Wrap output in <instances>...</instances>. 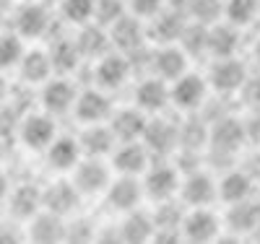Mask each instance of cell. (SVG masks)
<instances>
[{
  "mask_svg": "<svg viewBox=\"0 0 260 244\" xmlns=\"http://www.w3.org/2000/svg\"><path fill=\"white\" fill-rule=\"evenodd\" d=\"M245 143H247L245 120H240L234 112H232V115H224V117H219V120L211 122V135H208L206 159H211V166L219 161V159L234 164L237 153L242 151Z\"/></svg>",
  "mask_w": 260,
  "mask_h": 244,
  "instance_id": "6da1fadb",
  "label": "cell"
},
{
  "mask_svg": "<svg viewBox=\"0 0 260 244\" xmlns=\"http://www.w3.org/2000/svg\"><path fill=\"white\" fill-rule=\"evenodd\" d=\"M143 190H146V200L148 203H164L180 195L182 185V171L172 159H161L148 166V171L141 177Z\"/></svg>",
  "mask_w": 260,
  "mask_h": 244,
  "instance_id": "7a4b0ae2",
  "label": "cell"
},
{
  "mask_svg": "<svg viewBox=\"0 0 260 244\" xmlns=\"http://www.w3.org/2000/svg\"><path fill=\"white\" fill-rule=\"evenodd\" d=\"M211 86L206 73H195L187 71L185 76H180L177 81L169 83V96H172V107L177 112L187 115V112H201L206 107V101L211 99Z\"/></svg>",
  "mask_w": 260,
  "mask_h": 244,
  "instance_id": "3957f363",
  "label": "cell"
},
{
  "mask_svg": "<svg viewBox=\"0 0 260 244\" xmlns=\"http://www.w3.org/2000/svg\"><path fill=\"white\" fill-rule=\"evenodd\" d=\"M247 76H250L247 65L237 55L234 57H216V60H211L208 71H206L208 86H211V91L216 96H237V91L242 88Z\"/></svg>",
  "mask_w": 260,
  "mask_h": 244,
  "instance_id": "277c9868",
  "label": "cell"
},
{
  "mask_svg": "<svg viewBox=\"0 0 260 244\" xmlns=\"http://www.w3.org/2000/svg\"><path fill=\"white\" fill-rule=\"evenodd\" d=\"M141 141L154 153V159H172L180 148V120H169L164 112L151 115Z\"/></svg>",
  "mask_w": 260,
  "mask_h": 244,
  "instance_id": "5b68a950",
  "label": "cell"
},
{
  "mask_svg": "<svg viewBox=\"0 0 260 244\" xmlns=\"http://www.w3.org/2000/svg\"><path fill=\"white\" fill-rule=\"evenodd\" d=\"M180 200L187 208H201V205L219 203V180H216V174L206 166L182 174Z\"/></svg>",
  "mask_w": 260,
  "mask_h": 244,
  "instance_id": "8992f818",
  "label": "cell"
},
{
  "mask_svg": "<svg viewBox=\"0 0 260 244\" xmlns=\"http://www.w3.org/2000/svg\"><path fill=\"white\" fill-rule=\"evenodd\" d=\"M112 164L107 159H96V156H83L76 169L71 171L73 185L81 190L83 197H94V195H104L107 187L112 182Z\"/></svg>",
  "mask_w": 260,
  "mask_h": 244,
  "instance_id": "52a82bcc",
  "label": "cell"
},
{
  "mask_svg": "<svg viewBox=\"0 0 260 244\" xmlns=\"http://www.w3.org/2000/svg\"><path fill=\"white\" fill-rule=\"evenodd\" d=\"M102 197H104V205L112 213L122 216L127 211H136L146 200L143 180L141 177H130V174H117V177H112L110 187H107V192Z\"/></svg>",
  "mask_w": 260,
  "mask_h": 244,
  "instance_id": "ba28073f",
  "label": "cell"
},
{
  "mask_svg": "<svg viewBox=\"0 0 260 244\" xmlns=\"http://www.w3.org/2000/svg\"><path fill=\"white\" fill-rule=\"evenodd\" d=\"M221 229H224V216H219L211 205L185 211V218H182V239L185 241H198V244L216 241L221 236Z\"/></svg>",
  "mask_w": 260,
  "mask_h": 244,
  "instance_id": "9c48e42d",
  "label": "cell"
},
{
  "mask_svg": "<svg viewBox=\"0 0 260 244\" xmlns=\"http://www.w3.org/2000/svg\"><path fill=\"white\" fill-rule=\"evenodd\" d=\"M115 112V101L110 96V91H104L99 86H89V88H81L76 107H73V115L81 125H96V122H110Z\"/></svg>",
  "mask_w": 260,
  "mask_h": 244,
  "instance_id": "30bf717a",
  "label": "cell"
},
{
  "mask_svg": "<svg viewBox=\"0 0 260 244\" xmlns=\"http://www.w3.org/2000/svg\"><path fill=\"white\" fill-rule=\"evenodd\" d=\"M55 138H57V125L55 115L50 112H26L18 125V141L29 151H47Z\"/></svg>",
  "mask_w": 260,
  "mask_h": 244,
  "instance_id": "8fae6325",
  "label": "cell"
},
{
  "mask_svg": "<svg viewBox=\"0 0 260 244\" xmlns=\"http://www.w3.org/2000/svg\"><path fill=\"white\" fill-rule=\"evenodd\" d=\"M154 161H156L154 153L148 151L143 141H122L110 156L115 174H130V177H143Z\"/></svg>",
  "mask_w": 260,
  "mask_h": 244,
  "instance_id": "7c38bea8",
  "label": "cell"
},
{
  "mask_svg": "<svg viewBox=\"0 0 260 244\" xmlns=\"http://www.w3.org/2000/svg\"><path fill=\"white\" fill-rule=\"evenodd\" d=\"M133 104L151 117V115H161L167 112V107H172V96H169V81L148 73L141 76V81L133 88Z\"/></svg>",
  "mask_w": 260,
  "mask_h": 244,
  "instance_id": "4fadbf2b",
  "label": "cell"
},
{
  "mask_svg": "<svg viewBox=\"0 0 260 244\" xmlns=\"http://www.w3.org/2000/svg\"><path fill=\"white\" fill-rule=\"evenodd\" d=\"M130 76H133V68H130V60L125 52L120 50H112L102 55L99 60H94V83L104 91H117L122 88Z\"/></svg>",
  "mask_w": 260,
  "mask_h": 244,
  "instance_id": "5bb4252c",
  "label": "cell"
},
{
  "mask_svg": "<svg viewBox=\"0 0 260 244\" xmlns=\"http://www.w3.org/2000/svg\"><path fill=\"white\" fill-rule=\"evenodd\" d=\"M187 13L180 8L167 6L161 13H156L154 18L146 21V31H148V42L151 44H175L180 42L185 26H187Z\"/></svg>",
  "mask_w": 260,
  "mask_h": 244,
  "instance_id": "9a60e30c",
  "label": "cell"
},
{
  "mask_svg": "<svg viewBox=\"0 0 260 244\" xmlns=\"http://www.w3.org/2000/svg\"><path fill=\"white\" fill-rule=\"evenodd\" d=\"M76 99H78V86L71 81V78H50L42 83V91H39V101H42V109L50 115H65V112H73L76 107Z\"/></svg>",
  "mask_w": 260,
  "mask_h": 244,
  "instance_id": "2e32d148",
  "label": "cell"
},
{
  "mask_svg": "<svg viewBox=\"0 0 260 244\" xmlns=\"http://www.w3.org/2000/svg\"><path fill=\"white\" fill-rule=\"evenodd\" d=\"M185 211H187V205L180 200V197H172V200H164V203H154V211H151V216H154V226H156L154 239H159V241L182 239Z\"/></svg>",
  "mask_w": 260,
  "mask_h": 244,
  "instance_id": "e0dca14e",
  "label": "cell"
},
{
  "mask_svg": "<svg viewBox=\"0 0 260 244\" xmlns=\"http://www.w3.org/2000/svg\"><path fill=\"white\" fill-rule=\"evenodd\" d=\"M255 180L257 177L250 169L229 166L219 177V203L234 205V203H242L247 197H252L255 195Z\"/></svg>",
  "mask_w": 260,
  "mask_h": 244,
  "instance_id": "ac0fdd59",
  "label": "cell"
},
{
  "mask_svg": "<svg viewBox=\"0 0 260 244\" xmlns=\"http://www.w3.org/2000/svg\"><path fill=\"white\" fill-rule=\"evenodd\" d=\"M81 190L73 185V180H57L47 187H42V200H45V211L57 213L62 218H71L78 205H81Z\"/></svg>",
  "mask_w": 260,
  "mask_h": 244,
  "instance_id": "d6986e66",
  "label": "cell"
},
{
  "mask_svg": "<svg viewBox=\"0 0 260 244\" xmlns=\"http://www.w3.org/2000/svg\"><path fill=\"white\" fill-rule=\"evenodd\" d=\"M190 71V55L180 47V44H156L154 50V65L151 73L164 78V81H177L180 76H185Z\"/></svg>",
  "mask_w": 260,
  "mask_h": 244,
  "instance_id": "ffe728a7",
  "label": "cell"
},
{
  "mask_svg": "<svg viewBox=\"0 0 260 244\" xmlns=\"http://www.w3.org/2000/svg\"><path fill=\"white\" fill-rule=\"evenodd\" d=\"M110 37H112V47L120 52H133L138 50L141 44L148 42V31H146V21L133 16V13H125L120 21L110 26Z\"/></svg>",
  "mask_w": 260,
  "mask_h": 244,
  "instance_id": "44dd1931",
  "label": "cell"
},
{
  "mask_svg": "<svg viewBox=\"0 0 260 244\" xmlns=\"http://www.w3.org/2000/svg\"><path fill=\"white\" fill-rule=\"evenodd\" d=\"M78 141H81V148H83V156H96V159H110L112 151L120 143L115 130L110 127V122L83 125Z\"/></svg>",
  "mask_w": 260,
  "mask_h": 244,
  "instance_id": "7402d4cb",
  "label": "cell"
},
{
  "mask_svg": "<svg viewBox=\"0 0 260 244\" xmlns=\"http://www.w3.org/2000/svg\"><path fill=\"white\" fill-rule=\"evenodd\" d=\"M224 226L234 236H250V234H255L260 229V203L252 200V197H247V200H242V203L226 205Z\"/></svg>",
  "mask_w": 260,
  "mask_h": 244,
  "instance_id": "603a6c76",
  "label": "cell"
},
{
  "mask_svg": "<svg viewBox=\"0 0 260 244\" xmlns=\"http://www.w3.org/2000/svg\"><path fill=\"white\" fill-rule=\"evenodd\" d=\"M68 236V218L57 213H50L42 208L26 226V239L37 244H50V241H65Z\"/></svg>",
  "mask_w": 260,
  "mask_h": 244,
  "instance_id": "cb8c5ba5",
  "label": "cell"
},
{
  "mask_svg": "<svg viewBox=\"0 0 260 244\" xmlns=\"http://www.w3.org/2000/svg\"><path fill=\"white\" fill-rule=\"evenodd\" d=\"M45 159H47V166L57 174H65V171H73L76 164L83 159V148H81V141L73 138V135H57L50 148L45 151Z\"/></svg>",
  "mask_w": 260,
  "mask_h": 244,
  "instance_id": "d4e9b609",
  "label": "cell"
},
{
  "mask_svg": "<svg viewBox=\"0 0 260 244\" xmlns=\"http://www.w3.org/2000/svg\"><path fill=\"white\" fill-rule=\"evenodd\" d=\"M50 11L39 0H24V6L16 11V31L24 39H39L50 29Z\"/></svg>",
  "mask_w": 260,
  "mask_h": 244,
  "instance_id": "484cf974",
  "label": "cell"
},
{
  "mask_svg": "<svg viewBox=\"0 0 260 244\" xmlns=\"http://www.w3.org/2000/svg\"><path fill=\"white\" fill-rule=\"evenodd\" d=\"M242 29L229 21H216L208 26V57H234L242 44Z\"/></svg>",
  "mask_w": 260,
  "mask_h": 244,
  "instance_id": "4316f807",
  "label": "cell"
},
{
  "mask_svg": "<svg viewBox=\"0 0 260 244\" xmlns=\"http://www.w3.org/2000/svg\"><path fill=\"white\" fill-rule=\"evenodd\" d=\"M42 208H45V200H42V187L24 182L11 190L8 195V213L13 221H31Z\"/></svg>",
  "mask_w": 260,
  "mask_h": 244,
  "instance_id": "83f0119b",
  "label": "cell"
},
{
  "mask_svg": "<svg viewBox=\"0 0 260 244\" xmlns=\"http://www.w3.org/2000/svg\"><path fill=\"white\" fill-rule=\"evenodd\" d=\"M76 44L83 55V60H99L102 55L112 52V37H110V29L96 24V21H89V24L78 26V34H76Z\"/></svg>",
  "mask_w": 260,
  "mask_h": 244,
  "instance_id": "f1b7e54d",
  "label": "cell"
},
{
  "mask_svg": "<svg viewBox=\"0 0 260 244\" xmlns=\"http://www.w3.org/2000/svg\"><path fill=\"white\" fill-rule=\"evenodd\" d=\"M52 73H55V68H52L50 50L31 47L24 52V57L18 62V76H21L24 86H42L45 81L52 78Z\"/></svg>",
  "mask_w": 260,
  "mask_h": 244,
  "instance_id": "f546056e",
  "label": "cell"
},
{
  "mask_svg": "<svg viewBox=\"0 0 260 244\" xmlns=\"http://www.w3.org/2000/svg\"><path fill=\"white\" fill-rule=\"evenodd\" d=\"M146 125H148V115L143 112V109H138L136 104L133 107H122L117 109L110 117V127L115 130L117 141H141L143 132H146Z\"/></svg>",
  "mask_w": 260,
  "mask_h": 244,
  "instance_id": "4dcf8cb0",
  "label": "cell"
},
{
  "mask_svg": "<svg viewBox=\"0 0 260 244\" xmlns=\"http://www.w3.org/2000/svg\"><path fill=\"white\" fill-rule=\"evenodd\" d=\"M117 231H120V241H133V244L151 241L156 234L154 216H151V211H143V205L136 211H127V213H122Z\"/></svg>",
  "mask_w": 260,
  "mask_h": 244,
  "instance_id": "1f68e13d",
  "label": "cell"
},
{
  "mask_svg": "<svg viewBox=\"0 0 260 244\" xmlns=\"http://www.w3.org/2000/svg\"><path fill=\"white\" fill-rule=\"evenodd\" d=\"M208 135H211V122L206 120L203 112H187V117L180 120V148L206 153Z\"/></svg>",
  "mask_w": 260,
  "mask_h": 244,
  "instance_id": "d6a6232c",
  "label": "cell"
},
{
  "mask_svg": "<svg viewBox=\"0 0 260 244\" xmlns=\"http://www.w3.org/2000/svg\"><path fill=\"white\" fill-rule=\"evenodd\" d=\"M50 57H52V68L60 76H71L81 68L83 55L76 44V37H57L50 47Z\"/></svg>",
  "mask_w": 260,
  "mask_h": 244,
  "instance_id": "836d02e7",
  "label": "cell"
},
{
  "mask_svg": "<svg viewBox=\"0 0 260 244\" xmlns=\"http://www.w3.org/2000/svg\"><path fill=\"white\" fill-rule=\"evenodd\" d=\"M260 18V0H224V21L247 29Z\"/></svg>",
  "mask_w": 260,
  "mask_h": 244,
  "instance_id": "e575fe53",
  "label": "cell"
},
{
  "mask_svg": "<svg viewBox=\"0 0 260 244\" xmlns=\"http://www.w3.org/2000/svg\"><path fill=\"white\" fill-rule=\"evenodd\" d=\"M177 44L190 57L208 55V26L198 24V21H187V26H185V31H182Z\"/></svg>",
  "mask_w": 260,
  "mask_h": 244,
  "instance_id": "d590c367",
  "label": "cell"
},
{
  "mask_svg": "<svg viewBox=\"0 0 260 244\" xmlns=\"http://www.w3.org/2000/svg\"><path fill=\"white\" fill-rule=\"evenodd\" d=\"M94 8L96 0H60V16L71 26H83L94 21Z\"/></svg>",
  "mask_w": 260,
  "mask_h": 244,
  "instance_id": "8d00e7d4",
  "label": "cell"
},
{
  "mask_svg": "<svg viewBox=\"0 0 260 244\" xmlns=\"http://www.w3.org/2000/svg\"><path fill=\"white\" fill-rule=\"evenodd\" d=\"M26 47H24V37L18 31H8L0 34V71L8 68H18L21 57H24Z\"/></svg>",
  "mask_w": 260,
  "mask_h": 244,
  "instance_id": "74e56055",
  "label": "cell"
},
{
  "mask_svg": "<svg viewBox=\"0 0 260 244\" xmlns=\"http://www.w3.org/2000/svg\"><path fill=\"white\" fill-rule=\"evenodd\" d=\"M187 18L211 26V24L224 18V0H190Z\"/></svg>",
  "mask_w": 260,
  "mask_h": 244,
  "instance_id": "f35d334b",
  "label": "cell"
},
{
  "mask_svg": "<svg viewBox=\"0 0 260 244\" xmlns=\"http://www.w3.org/2000/svg\"><path fill=\"white\" fill-rule=\"evenodd\" d=\"M125 13H130V11H127V0H96L94 21L110 29L115 21H120Z\"/></svg>",
  "mask_w": 260,
  "mask_h": 244,
  "instance_id": "ab89813d",
  "label": "cell"
},
{
  "mask_svg": "<svg viewBox=\"0 0 260 244\" xmlns=\"http://www.w3.org/2000/svg\"><path fill=\"white\" fill-rule=\"evenodd\" d=\"M24 120V112L8 99L0 104V141H6L11 135H18V125Z\"/></svg>",
  "mask_w": 260,
  "mask_h": 244,
  "instance_id": "60d3db41",
  "label": "cell"
},
{
  "mask_svg": "<svg viewBox=\"0 0 260 244\" xmlns=\"http://www.w3.org/2000/svg\"><path fill=\"white\" fill-rule=\"evenodd\" d=\"M96 239V226L86 216H71L68 218V236L65 241H91Z\"/></svg>",
  "mask_w": 260,
  "mask_h": 244,
  "instance_id": "b9f144b4",
  "label": "cell"
},
{
  "mask_svg": "<svg viewBox=\"0 0 260 244\" xmlns=\"http://www.w3.org/2000/svg\"><path fill=\"white\" fill-rule=\"evenodd\" d=\"M237 99L247 109H260V73H250L242 88L237 91Z\"/></svg>",
  "mask_w": 260,
  "mask_h": 244,
  "instance_id": "7bdbcfd3",
  "label": "cell"
},
{
  "mask_svg": "<svg viewBox=\"0 0 260 244\" xmlns=\"http://www.w3.org/2000/svg\"><path fill=\"white\" fill-rule=\"evenodd\" d=\"M164 8H167V0H127V11L138 18H143V21L154 18Z\"/></svg>",
  "mask_w": 260,
  "mask_h": 244,
  "instance_id": "ee69618b",
  "label": "cell"
},
{
  "mask_svg": "<svg viewBox=\"0 0 260 244\" xmlns=\"http://www.w3.org/2000/svg\"><path fill=\"white\" fill-rule=\"evenodd\" d=\"M245 130H247V143L260 146V109H250L245 117Z\"/></svg>",
  "mask_w": 260,
  "mask_h": 244,
  "instance_id": "f6af8a7d",
  "label": "cell"
},
{
  "mask_svg": "<svg viewBox=\"0 0 260 244\" xmlns=\"http://www.w3.org/2000/svg\"><path fill=\"white\" fill-rule=\"evenodd\" d=\"M26 239V231H18V226L0 224V241H21Z\"/></svg>",
  "mask_w": 260,
  "mask_h": 244,
  "instance_id": "bcb514c9",
  "label": "cell"
},
{
  "mask_svg": "<svg viewBox=\"0 0 260 244\" xmlns=\"http://www.w3.org/2000/svg\"><path fill=\"white\" fill-rule=\"evenodd\" d=\"M8 195H11V182H8V177L0 171V208L8 203Z\"/></svg>",
  "mask_w": 260,
  "mask_h": 244,
  "instance_id": "7dc6e473",
  "label": "cell"
},
{
  "mask_svg": "<svg viewBox=\"0 0 260 244\" xmlns=\"http://www.w3.org/2000/svg\"><path fill=\"white\" fill-rule=\"evenodd\" d=\"M11 91H13V88L8 86V81H6L3 76H0V104H3V101H8V96H11Z\"/></svg>",
  "mask_w": 260,
  "mask_h": 244,
  "instance_id": "c3c4849f",
  "label": "cell"
},
{
  "mask_svg": "<svg viewBox=\"0 0 260 244\" xmlns=\"http://www.w3.org/2000/svg\"><path fill=\"white\" fill-rule=\"evenodd\" d=\"M11 8H13V0H0V18L6 13H11Z\"/></svg>",
  "mask_w": 260,
  "mask_h": 244,
  "instance_id": "681fc988",
  "label": "cell"
},
{
  "mask_svg": "<svg viewBox=\"0 0 260 244\" xmlns=\"http://www.w3.org/2000/svg\"><path fill=\"white\" fill-rule=\"evenodd\" d=\"M252 60H255V65L260 68V39H257V44H255V50H252Z\"/></svg>",
  "mask_w": 260,
  "mask_h": 244,
  "instance_id": "f907efd6",
  "label": "cell"
},
{
  "mask_svg": "<svg viewBox=\"0 0 260 244\" xmlns=\"http://www.w3.org/2000/svg\"><path fill=\"white\" fill-rule=\"evenodd\" d=\"M0 156H3V141H0Z\"/></svg>",
  "mask_w": 260,
  "mask_h": 244,
  "instance_id": "816d5d0a",
  "label": "cell"
}]
</instances>
